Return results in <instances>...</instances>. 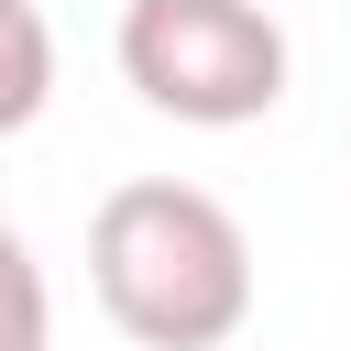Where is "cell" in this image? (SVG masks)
I'll use <instances>...</instances> for the list:
<instances>
[{
	"instance_id": "cell-5",
	"label": "cell",
	"mask_w": 351,
	"mask_h": 351,
	"mask_svg": "<svg viewBox=\"0 0 351 351\" xmlns=\"http://www.w3.org/2000/svg\"><path fill=\"white\" fill-rule=\"evenodd\" d=\"M0 230H11V219H0Z\"/></svg>"
},
{
	"instance_id": "cell-3",
	"label": "cell",
	"mask_w": 351,
	"mask_h": 351,
	"mask_svg": "<svg viewBox=\"0 0 351 351\" xmlns=\"http://www.w3.org/2000/svg\"><path fill=\"white\" fill-rule=\"evenodd\" d=\"M44 99H55V22L33 0H0V132L44 121Z\"/></svg>"
},
{
	"instance_id": "cell-4",
	"label": "cell",
	"mask_w": 351,
	"mask_h": 351,
	"mask_svg": "<svg viewBox=\"0 0 351 351\" xmlns=\"http://www.w3.org/2000/svg\"><path fill=\"white\" fill-rule=\"evenodd\" d=\"M55 340V307H44V274L22 252V230H0V351H44Z\"/></svg>"
},
{
	"instance_id": "cell-1",
	"label": "cell",
	"mask_w": 351,
	"mask_h": 351,
	"mask_svg": "<svg viewBox=\"0 0 351 351\" xmlns=\"http://www.w3.org/2000/svg\"><path fill=\"white\" fill-rule=\"evenodd\" d=\"M88 285L143 351H219L252 318V241L186 176H132L88 219Z\"/></svg>"
},
{
	"instance_id": "cell-2",
	"label": "cell",
	"mask_w": 351,
	"mask_h": 351,
	"mask_svg": "<svg viewBox=\"0 0 351 351\" xmlns=\"http://www.w3.org/2000/svg\"><path fill=\"white\" fill-rule=\"evenodd\" d=\"M121 77L165 121L241 132L285 99V22L263 0H132L121 11Z\"/></svg>"
}]
</instances>
